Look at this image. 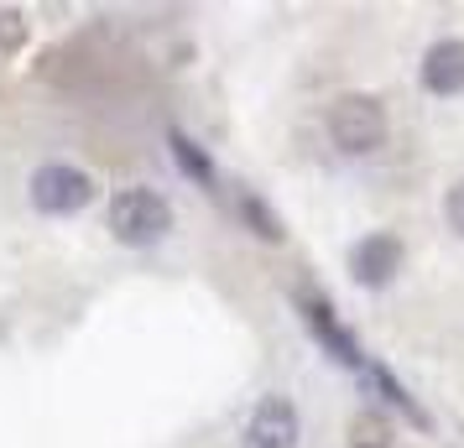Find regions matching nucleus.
<instances>
[{"mask_svg":"<svg viewBox=\"0 0 464 448\" xmlns=\"http://www.w3.org/2000/svg\"><path fill=\"white\" fill-rule=\"evenodd\" d=\"M324 126L344 157H371L376 147H386V105L376 94H339L324 115Z\"/></svg>","mask_w":464,"mask_h":448,"instance_id":"f257e3e1","label":"nucleus"},{"mask_svg":"<svg viewBox=\"0 0 464 448\" xmlns=\"http://www.w3.org/2000/svg\"><path fill=\"white\" fill-rule=\"evenodd\" d=\"M172 230V204L157 188H121L110 198V235L121 245L147 251Z\"/></svg>","mask_w":464,"mask_h":448,"instance_id":"f03ea898","label":"nucleus"},{"mask_svg":"<svg viewBox=\"0 0 464 448\" xmlns=\"http://www.w3.org/2000/svg\"><path fill=\"white\" fill-rule=\"evenodd\" d=\"M89 204H94V177L89 172L68 167V162H43L32 172V209L37 214L63 219V214H79Z\"/></svg>","mask_w":464,"mask_h":448,"instance_id":"7ed1b4c3","label":"nucleus"},{"mask_svg":"<svg viewBox=\"0 0 464 448\" xmlns=\"http://www.w3.org/2000/svg\"><path fill=\"white\" fill-rule=\"evenodd\" d=\"M303 438V417L287 396H261L246 417V433H240V448H297Z\"/></svg>","mask_w":464,"mask_h":448,"instance_id":"20e7f679","label":"nucleus"},{"mask_svg":"<svg viewBox=\"0 0 464 448\" xmlns=\"http://www.w3.org/2000/svg\"><path fill=\"white\" fill-rule=\"evenodd\" d=\"M401 261H407L401 240L392 235V230H376V235H365V240L350 245V277H355V287L381 292V287H392V281H397Z\"/></svg>","mask_w":464,"mask_h":448,"instance_id":"39448f33","label":"nucleus"},{"mask_svg":"<svg viewBox=\"0 0 464 448\" xmlns=\"http://www.w3.org/2000/svg\"><path fill=\"white\" fill-rule=\"evenodd\" d=\"M297 308H303V319H308V329L318 334V344L334 355L339 365H350V370H365V355H360V344L350 329H339L334 313H329V302L314 298V292H297Z\"/></svg>","mask_w":464,"mask_h":448,"instance_id":"423d86ee","label":"nucleus"},{"mask_svg":"<svg viewBox=\"0 0 464 448\" xmlns=\"http://www.w3.org/2000/svg\"><path fill=\"white\" fill-rule=\"evenodd\" d=\"M422 89L428 94H439V100H449V94H464V43L459 37H439V43L422 52Z\"/></svg>","mask_w":464,"mask_h":448,"instance_id":"0eeeda50","label":"nucleus"},{"mask_svg":"<svg viewBox=\"0 0 464 448\" xmlns=\"http://www.w3.org/2000/svg\"><path fill=\"white\" fill-rule=\"evenodd\" d=\"M240 214H246V224H251L261 240H272V245L282 240V219L272 214V204H266V198H256V193H240Z\"/></svg>","mask_w":464,"mask_h":448,"instance_id":"6e6552de","label":"nucleus"},{"mask_svg":"<svg viewBox=\"0 0 464 448\" xmlns=\"http://www.w3.org/2000/svg\"><path fill=\"white\" fill-rule=\"evenodd\" d=\"M168 147H172V157H178V162H183V172H188V177H198V183H214L209 162H204V157H198V147H193L188 136H178V130H172V136H168Z\"/></svg>","mask_w":464,"mask_h":448,"instance_id":"1a4fd4ad","label":"nucleus"},{"mask_svg":"<svg viewBox=\"0 0 464 448\" xmlns=\"http://www.w3.org/2000/svg\"><path fill=\"white\" fill-rule=\"evenodd\" d=\"M355 448H386V427H381L376 412H365L355 423Z\"/></svg>","mask_w":464,"mask_h":448,"instance_id":"9d476101","label":"nucleus"},{"mask_svg":"<svg viewBox=\"0 0 464 448\" xmlns=\"http://www.w3.org/2000/svg\"><path fill=\"white\" fill-rule=\"evenodd\" d=\"M26 37V26H22V11H0V47L5 52H16Z\"/></svg>","mask_w":464,"mask_h":448,"instance_id":"9b49d317","label":"nucleus"},{"mask_svg":"<svg viewBox=\"0 0 464 448\" xmlns=\"http://www.w3.org/2000/svg\"><path fill=\"white\" fill-rule=\"evenodd\" d=\"M443 219H449V230L464 240V183L449 188V198H443Z\"/></svg>","mask_w":464,"mask_h":448,"instance_id":"f8f14e48","label":"nucleus"}]
</instances>
